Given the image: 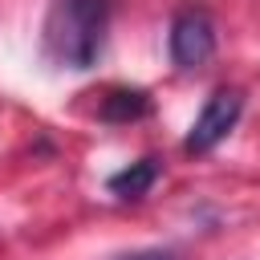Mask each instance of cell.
I'll use <instances>...</instances> for the list:
<instances>
[{
  "instance_id": "3957f363",
  "label": "cell",
  "mask_w": 260,
  "mask_h": 260,
  "mask_svg": "<svg viewBox=\"0 0 260 260\" xmlns=\"http://www.w3.org/2000/svg\"><path fill=\"white\" fill-rule=\"evenodd\" d=\"M240 114H244V93L232 89V85H219V89L207 98V106L199 110V118L191 122V134L183 138V150H187V154H211V150L236 130Z\"/></svg>"
},
{
  "instance_id": "6da1fadb",
  "label": "cell",
  "mask_w": 260,
  "mask_h": 260,
  "mask_svg": "<svg viewBox=\"0 0 260 260\" xmlns=\"http://www.w3.org/2000/svg\"><path fill=\"white\" fill-rule=\"evenodd\" d=\"M114 0H53L45 16V57L61 69H93L110 37Z\"/></svg>"
},
{
  "instance_id": "7a4b0ae2",
  "label": "cell",
  "mask_w": 260,
  "mask_h": 260,
  "mask_svg": "<svg viewBox=\"0 0 260 260\" xmlns=\"http://www.w3.org/2000/svg\"><path fill=\"white\" fill-rule=\"evenodd\" d=\"M215 45H219V32H215V20H211L207 8H183L171 20V61H175V69H183V73L203 69L215 57Z\"/></svg>"
},
{
  "instance_id": "8992f818",
  "label": "cell",
  "mask_w": 260,
  "mask_h": 260,
  "mask_svg": "<svg viewBox=\"0 0 260 260\" xmlns=\"http://www.w3.org/2000/svg\"><path fill=\"white\" fill-rule=\"evenodd\" d=\"M114 260H179L175 252L167 248H142V252H126V256H114Z\"/></svg>"
},
{
  "instance_id": "277c9868",
  "label": "cell",
  "mask_w": 260,
  "mask_h": 260,
  "mask_svg": "<svg viewBox=\"0 0 260 260\" xmlns=\"http://www.w3.org/2000/svg\"><path fill=\"white\" fill-rule=\"evenodd\" d=\"M98 118L110 122V126L142 122V118H150V93L146 89H130V85H114V89H106V98L98 106Z\"/></svg>"
},
{
  "instance_id": "5b68a950",
  "label": "cell",
  "mask_w": 260,
  "mask_h": 260,
  "mask_svg": "<svg viewBox=\"0 0 260 260\" xmlns=\"http://www.w3.org/2000/svg\"><path fill=\"white\" fill-rule=\"evenodd\" d=\"M158 175H162V162H158L154 154H146V158L114 171V175L106 179V191H110L114 199H142V195L158 183Z\"/></svg>"
}]
</instances>
